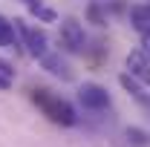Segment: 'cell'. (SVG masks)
Segmentation results:
<instances>
[{"label":"cell","instance_id":"cell-13","mask_svg":"<svg viewBox=\"0 0 150 147\" xmlns=\"http://www.w3.org/2000/svg\"><path fill=\"white\" fill-rule=\"evenodd\" d=\"M90 18H93L95 23H98V26L104 23V20H101V12H98V6H95V3H93V6H90Z\"/></svg>","mask_w":150,"mask_h":147},{"label":"cell","instance_id":"cell-4","mask_svg":"<svg viewBox=\"0 0 150 147\" xmlns=\"http://www.w3.org/2000/svg\"><path fill=\"white\" fill-rule=\"evenodd\" d=\"M78 101H81V107L90 112H101L110 107V92L104 90L101 84H84L81 90H78Z\"/></svg>","mask_w":150,"mask_h":147},{"label":"cell","instance_id":"cell-14","mask_svg":"<svg viewBox=\"0 0 150 147\" xmlns=\"http://www.w3.org/2000/svg\"><path fill=\"white\" fill-rule=\"evenodd\" d=\"M142 49L150 55V32H144V35H142Z\"/></svg>","mask_w":150,"mask_h":147},{"label":"cell","instance_id":"cell-7","mask_svg":"<svg viewBox=\"0 0 150 147\" xmlns=\"http://www.w3.org/2000/svg\"><path fill=\"white\" fill-rule=\"evenodd\" d=\"M130 26L139 35L150 32V3L147 6H130Z\"/></svg>","mask_w":150,"mask_h":147},{"label":"cell","instance_id":"cell-11","mask_svg":"<svg viewBox=\"0 0 150 147\" xmlns=\"http://www.w3.org/2000/svg\"><path fill=\"white\" fill-rule=\"evenodd\" d=\"M12 84H15V66L6 58H0V90H9Z\"/></svg>","mask_w":150,"mask_h":147},{"label":"cell","instance_id":"cell-10","mask_svg":"<svg viewBox=\"0 0 150 147\" xmlns=\"http://www.w3.org/2000/svg\"><path fill=\"white\" fill-rule=\"evenodd\" d=\"M26 6H29V12H32V15H38V18L46 20V23H52V20H55V12H52V9H46V6H43V0H26Z\"/></svg>","mask_w":150,"mask_h":147},{"label":"cell","instance_id":"cell-8","mask_svg":"<svg viewBox=\"0 0 150 147\" xmlns=\"http://www.w3.org/2000/svg\"><path fill=\"white\" fill-rule=\"evenodd\" d=\"M118 84H121L124 90L130 92V95H133V98H136V101H139V104H144V107H150V98H147V95H144V92H142V84H139L136 78H130V75L124 72V75H121V78H118Z\"/></svg>","mask_w":150,"mask_h":147},{"label":"cell","instance_id":"cell-2","mask_svg":"<svg viewBox=\"0 0 150 147\" xmlns=\"http://www.w3.org/2000/svg\"><path fill=\"white\" fill-rule=\"evenodd\" d=\"M15 32H18L20 46H23L32 58H38V61H40V58L49 52V37H46V32H43V29H38V26L26 23V20H15Z\"/></svg>","mask_w":150,"mask_h":147},{"label":"cell","instance_id":"cell-6","mask_svg":"<svg viewBox=\"0 0 150 147\" xmlns=\"http://www.w3.org/2000/svg\"><path fill=\"white\" fill-rule=\"evenodd\" d=\"M40 66H43L49 75H55V78H64V81H69V78H72L69 66H67V61H64L61 55H55V52H46V55L40 58Z\"/></svg>","mask_w":150,"mask_h":147},{"label":"cell","instance_id":"cell-12","mask_svg":"<svg viewBox=\"0 0 150 147\" xmlns=\"http://www.w3.org/2000/svg\"><path fill=\"white\" fill-rule=\"evenodd\" d=\"M127 139L136 141V144H147V133L139 130V127H127Z\"/></svg>","mask_w":150,"mask_h":147},{"label":"cell","instance_id":"cell-9","mask_svg":"<svg viewBox=\"0 0 150 147\" xmlns=\"http://www.w3.org/2000/svg\"><path fill=\"white\" fill-rule=\"evenodd\" d=\"M15 40H18L15 20H9V18L0 15V46H15Z\"/></svg>","mask_w":150,"mask_h":147},{"label":"cell","instance_id":"cell-1","mask_svg":"<svg viewBox=\"0 0 150 147\" xmlns=\"http://www.w3.org/2000/svg\"><path fill=\"white\" fill-rule=\"evenodd\" d=\"M32 101L40 107V112H43L49 121H55V124H61V127H75V124H78V112H75V107L67 101V98L55 95V92L38 87V90H32Z\"/></svg>","mask_w":150,"mask_h":147},{"label":"cell","instance_id":"cell-5","mask_svg":"<svg viewBox=\"0 0 150 147\" xmlns=\"http://www.w3.org/2000/svg\"><path fill=\"white\" fill-rule=\"evenodd\" d=\"M124 66H127V75H130V78H136L139 84L150 87V55L144 52V49H133V52H127Z\"/></svg>","mask_w":150,"mask_h":147},{"label":"cell","instance_id":"cell-3","mask_svg":"<svg viewBox=\"0 0 150 147\" xmlns=\"http://www.w3.org/2000/svg\"><path fill=\"white\" fill-rule=\"evenodd\" d=\"M58 40H61V46H64L67 52H72V55H81V52L87 49V32H84V26L75 18H67L61 23Z\"/></svg>","mask_w":150,"mask_h":147}]
</instances>
